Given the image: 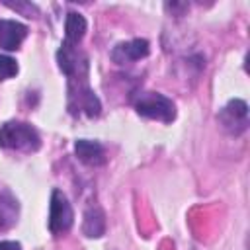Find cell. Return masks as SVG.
Wrapping results in <instances>:
<instances>
[{
  "label": "cell",
  "mask_w": 250,
  "mask_h": 250,
  "mask_svg": "<svg viewBox=\"0 0 250 250\" xmlns=\"http://www.w3.org/2000/svg\"><path fill=\"white\" fill-rule=\"evenodd\" d=\"M0 146L20 152H35L41 146V137L29 123L8 121L0 127Z\"/></svg>",
  "instance_id": "6da1fadb"
},
{
  "label": "cell",
  "mask_w": 250,
  "mask_h": 250,
  "mask_svg": "<svg viewBox=\"0 0 250 250\" xmlns=\"http://www.w3.org/2000/svg\"><path fill=\"white\" fill-rule=\"evenodd\" d=\"M135 109L146 119H156L162 123H172L176 117V105L170 98L158 92H145L137 98Z\"/></svg>",
  "instance_id": "7a4b0ae2"
},
{
  "label": "cell",
  "mask_w": 250,
  "mask_h": 250,
  "mask_svg": "<svg viewBox=\"0 0 250 250\" xmlns=\"http://www.w3.org/2000/svg\"><path fill=\"white\" fill-rule=\"evenodd\" d=\"M68 109L72 113H86L88 117L100 115V100L90 90L88 80H74L68 82Z\"/></svg>",
  "instance_id": "3957f363"
},
{
  "label": "cell",
  "mask_w": 250,
  "mask_h": 250,
  "mask_svg": "<svg viewBox=\"0 0 250 250\" xmlns=\"http://www.w3.org/2000/svg\"><path fill=\"white\" fill-rule=\"evenodd\" d=\"M74 223V211L68 203L66 195L61 189H53L51 193V205H49V230L53 234L68 232Z\"/></svg>",
  "instance_id": "277c9868"
},
{
  "label": "cell",
  "mask_w": 250,
  "mask_h": 250,
  "mask_svg": "<svg viewBox=\"0 0 250 250\" xmlns=\"http://www.w3.org/2000/svg\"><path fill=\"white\" fill-rule=\"evenodd\" d=\"M219 121L230 133H234V135L242 133L246 129V125H248V105H246V102H242V100H230L221 109Z\"/></svg>",
  "instance_id": "5b68a950"
},
{
  "label": "cell",
  "mask_w": 250,
  "mask_h": 250,
  "mask_svg": "<svg viewBox=\"0 0 250 250\" xmlns=\"http://www.w3.org/2000/svg\"><path fill=\"white\" fill-rule=\"evenodd\" d=\"M148 51H150V47H148L146 39H131V41L115 45L113 51H111V59L119 64H125V62L145 59L148 55Z\"/></svg>",
  "instance_id": "8992f818"
},
{
  "label": "cell",
  "mask_w": 250,
  "mask_h": 250,
  "mask_svg": "<svg viewBox=\"0 0 250 250\" xmlns=\"http://www.w3.org/2000/svg\"><path fill=\"white\" fill-rule=\"evenodd\" d=\"M27 37V25L16 20H0V49L16 51Z\"/></svg>",
  "instance_id": "52a82bcc"
},
{
  "label": "cell",
  "mask_w": 250,
  "mask_h": 250,
  "mask_svg": "<svg viewBox=\"0 0 250 250\" xmlns=\"http://www.w3.org/2000/svg\"><path fill=\"white\" fill-rule=\"evenodd\" d=\"M74 152H76V158L88 166H100L105 162V150L98 141L78 139L74 143Z\"/></svg>",
  "instance_id": "ba28073f"
},
{
  "label": "cell",
  "mask_w": 250,
  "mask_h": 250,
  "mask_svg": "<svg viewBox=\"0 0 250 250\" xmlns=\"http://www.w3.org/2000/svg\"><path fill=\"white\" fill-rule=\"evenodd\" d=\"M82 232L88 238H100L105 232V215H104V211L100 207H90L84 213Z\"/></svg>",
  "instance_id": "9c48e42d"
},
{
  "label": "cell",
  "mask_w": 250,
  "mask_h": 250,
  "mask_svg": "<svg viewBox=\"0 0 250 250\" xmlns=\"http://www.w3.org/2000/svg\"><path fill=\"white\" fill-rule=\"evenodd\" d=\"M18 209H20L18 199L10 191L2 189L0 191V230L10 229L18 221Z\"/></svg>",
  "instance_id": "30bf717a"
},
{
  "label": "cell",
  "mask_w": 250,
  "mask_h": 250,
  "mask_svg": "<svg viewBox=\"0 0 250 250\" xmlns=\"http://www.w3.org/2000/svg\"><path fill=\"white\" fill-rule=\"evenodd\" d=\"M86 27H88V23H86V20H84L82 14L68 12L66 14V20H64V37H66L64 41L70 43V45H76L84 37Z\"/></svg>",
  "instance_id": "8fae6325"
},
{
  "label": "cell",
  "mask_w": 250,
  "mask_h": 250,
  "mask_svg": "<svg viewBox=\"0 0 250 250\" xmlns=\"http://www.w3.org/2000/svg\"><path fill=\"white\" fill-rule=\"evenodd\" d=\"M18 74V62L16 59L0 53V80H8Z\"/></svg>",
  "instance_id": "7c38bea8"
},
{
  "label": "cell",
  "mask_w": 250,
  "mask_h": 250,
  "mask_svg": "<svg viewBox=\"0 0 250 250\" xmlns=\"http://www.w3.org/2000/svg\"><path fill=\"white\" fill-rule=\"evenodd\" d=\"M0 250H21V244L16 242V240H2Z\"/></svg>",
  "instance_id": "4fadbf2b"
}]
</instances>
